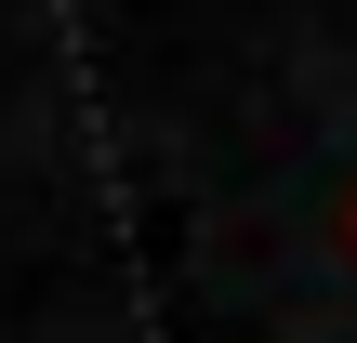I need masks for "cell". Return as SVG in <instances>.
I'll use <instances>...</instances> for the list:
<instances>
[{"instance_id": "6da1fadb", "label": "cell", "mask_w": 357, "mask_h": 343, "mask_svg": "<svg viewBox=\"0 0 357 343\" xmlns=\"http://www.w3.org/2000/svg\"><path fill=\"white\" fill-rule=\"evenodd\" d=\"M344 251H357V198H344Z\"/></svg>"}]
</instances>
